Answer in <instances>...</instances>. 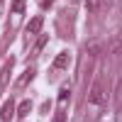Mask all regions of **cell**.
<instances>
[{
    "mask_svg": "<svg viewBox=\"0 0 122 122\" xmlns=\"http://www.w3.org/2000/svg\"><path fill=\"white\" fill-rule=\"evenodd\" d=\"M90 103H93V105H103L105 103V100H107V86L103 83V81H95V83H93V88H90Z\"/></svg>",
    "mask_w": 122,
    "mask_h": 122,
    "instance_id": "cell-1",
    "label": "cell"
},
{
    "mask_svg": "<svg viewBox=\"0 0 122 122\" xmlns=\"http://www.w3.org/2000/svg\"><path fill=\"white\" fill-rule=\"evenodd\" d=\"M12 64H15V59H7L5 61V66L0 68V90H3L7 86V81H10V73H12Z\"/></svg>",
    "mask_w": 122,
    "mask_h": 122,
    "instance_id": "cell-2",
    "label": "cell"
},
{
    "mask_svg": "<svg viewBox=\"0 0 122 122\" xmlns=\"http://www.w3.org/2000/svg\"><path fill=\"white\" fill-rule=\"evenodd\" d=\"M15 115V100H7V103L3 105V110H0V120H10V117H12Z\"/></svg>",
    "mask_w": 122,
    "mask_h": 122,
    "instance_id": "cell-3",
    "label": "cell"
},
{
    "mask_svg": "<svg viewBox=\"0 0 122 122\" xmlns=\"http://www.w3.org/2000/svg\"><path fill=\"white\" fill-rule=\"evenodd\" d=\"M42 25H44V17H34L32 22L27 25V34H37L39 29H42Z\"/></svg>",
    "mask_w": 122,
    "mask_h": 122,
    "instance_id": "cell-4",
    "label": "cell"
},
{
    "mask_svg": "<svg viewBox=\"0 0 122 122\" xmlns=\"http://www.w3.org/2000/svg\"><path fill=\"white\" fill-rule=\"evenodd\" d=\"M68 61H71L68 51H61V54L56 56V61H54V66H56V68H68Z\"/></svg>",
    "mask_w": 122,
    "mask_h": 122,
    "instance_id": "cell-5",
    "label": "cell"
},
{
    "mask_svg": "<svg viewBox=\"0 0 122 122\" xmlns=\"http://www.w3.org/2000/svg\"><path fill=\"white\" fill-rule=\"evenodd\" d=\"M32 100H22V103H20V107H17V117H27L29 115V110H32Z\"/></svg>",
    "mask_w": 122,
    "mask_h": 122,
    "instance_id": "cell-6",
    "label": "cell"
},
{
    "mask_svg": "<svg viewBox=\"0 0 122 122\" xmlns=\"http://www.w3.org/2000/svg\"><path fill=\"white\" fill-rule=\"evenodd\" d=\"M86 49H88V54H90V56H98V54H100V42H98V39H90Z\"/></svg>",
    "mask_w": 122,
    "mask_h": 122,
    "instance_id": "cell-7",
    "label": "cell"
},
{
    "mask_svg": "<svg viewBox=\"0 0 122 122\" xmlns=\"http://www.w3.org/2000/svg\"><path fill=\"white\" fill-rule=\"evenodd\" d=\"M22 12H25V0H12V15L20 17Z\"/></svg>",
    "mask_w": 122,
    "mask_h": 122,
    "instance_id": "cell-8",
    "label": "cell"
},
{
    "mask_svg": "<svg viewBox=\"0 0 122 122\" xmlns=\"http://www.w3.org/2000/svg\"><path fill=\"white\" fill-rule=\"evenodd\" d=\"M32 76H34V71H32V68H29V71H27V73H25L22 78H20V81H17V88H25V86L29 83V78H32Z\"/></svg>",
    "mask_w": 122,
    "mask_h": 122,
    "instance_id": "cell-9",
    "label": "cell"
},
{
    "mask_svg": "<svg viewBox=\"0 0 122 122\" xmlns=\"http://www.w3.org/2000/svg\"><path fill=\"white\" fill-rule=\"evenodd\" d=\"M88 10H100V0H88Z\"/></svg>",
    "mask_w": 122,
    "mask_h": 122,
    "instance_id": "cell-10",
    "label": "cell"
},
{
    "mask_svg": "<svg viewBox=\"0 0 122 122\" xmlns=\"http://www.w3.org/2000/svg\"><path fill=\"white\" fill-rule=\"evenodd\" d=\"M46 42H49V39H46V37H39V42H37V51H39V49H42V46H44Z\"/></svg>",
    "mask_w": 122,
    "mask_h": 122,
    "instance_id": "cell-11",
    "label": "cell"
},
{
    "mask_svg": "<svg viewBox=\"0 0 122 122\" xmlns=\"http://www.w3.org/2000/svg\"><path fill=\"white\" fill-rule=\"evenodd\" d=\"M112 54L120 56V42H117V39H115V44H112Z\"/></svg>",
    "mask_w": 122,
    "mask_h": 122,
    "instance_id": "cell-12",
    "label": "cell"
},
{
    "mask_svg": "<svg viewBox=\"0 0 122 122\" xmlns=\"http://www.w3.org/2000/svg\"><path fill=\"white\" fill-rule=\"evenodd\" d=\"M51 3H54V0H44V3H42V7H44V10H49V7H51Z\"/></svg>",
    "mask_w": 122,
    "mask_h": 122,
    "instance_id": "cell-13",
    "label": "cell"
},
{
    "mask_svg": "<svg viewBox=\"0 0 122 122\" xmlns=\"http://www.w3.org/2000/svg\"><path fill=\"white\" fill-rule=\"evenodd\" d=\"M64 120H66L64 115H56V120H54V122H64Z\"/></svg>",
    "mask_w": 122,
    "mask_h": 122,
    "instance_id": "cell-14",
    "label": "cell"
},
{
    "mask_svg": "<svg viewBox=\"0 0 122 122\" xmlns=\"http://www.w3.org/2000/svg\"><path fill=\"white\" fill-rule=\"evenodd\" d=\"M105 3H110V5H112V3H117V0H105Z\"/></svg>",
    "mask_w": 122,
    "mask_h": 122,
    "instance_id": "cell-15",
    "label": "cell"
}]
</instances>
